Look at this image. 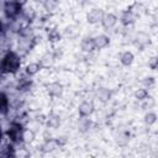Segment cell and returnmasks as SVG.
<instances>
[{
    "label": "cell",
    "instance_id": "obj_14",
    "mask_svg": "<svg viewBox=\"0 0 158 158\" xmlns=\"http://www.w3.org/2000/svg\"><path fill=\"white\" fill-rule=\"evenodd\" d=\"M96 95H98V99H99L100 101L105 102V101H107V100L110 99L111 93H110L109 89H106V88H101V89L98 90V94H96Z\"/></svg>",
    "mask_w": 158,
    "mask_h": 158
},
{
    "label": "cell",
    "instance_id": "obj_24",
    "mask_svg": "<svg viewBox=\"0 0 158 158\" xmlns=\"http://www.w3.org/2000/svg\"><path fill=\"white\" fill-rule=\"evenodd\" d=\"M0 33H1V23H0Z\"/></svg>",
    "mask_w": 158,
    "mask_h": 158
},
{
    "label": "cell",
    "instance_id": "obj_19",
    "mask_svg": "<svg viewBox=\"0 0 158 158\" xmlns=\"http://www.w3.org/2000/svg\"><path fill=\"white\" fill-rule=\"evenodd\" d=\"M89 127H90V121H89L86 117H81V120H80V125H79V128H80L81 131H86Z\"/></svg>",
    "mask_w": 158,
    "mask_h": 158
},
{
    "label": "cell",
    "instance_id": "obj_15",
    "mask_svg": "<svg viewBox=\"0 0 158 158\" xmlns=\"http://www.w3.org/2000/svg\"><path fill=\"white\" fill-rule=\"evenodd\" d=\"M48 126L51 127V128H57L59 125H60V117L58 116V115H51L49 117H48Z\"/></svg>",
    "mask_w": 158,
    "mask_h": 158
},
{
    "label": "cell",
    "instance_id": "obj_21",
    "mask_svg": "<svg viewBox=\"0 0 158 158\" xmlns=\"http://www.w3.org/2000/svg\"><path fill=\"white\" fill-rule=\"evenodd\" d=\"M122 138H123V136H122V133H120V138L117 137V139H116V141H117V142L120 143V141H121ZM127 141H128V136H125V142H121V144H125V143H126Z\"/></svg>",
    "mask_w": 158,
    "mask_h": 158
},
{
    "label": "cell",
    "instance_id": "obj_13",
    "mask_svg": "<svg viewBox=\"0 0 158 158\" xmlns=\"http://www.w3.org/2000/svg\"><path fill=\"white\" fill-rule=\"evenodd\" d=\"M25 70H26V74L35 75V74H37L41 70V64L37 63V62H32V63H30V64L26 65V69Z\"/></svg>",
    "mask_w": 158,
    "mask_h": 158
},
{
    "label": "cell",
    "instance_id": "obj_12",
    "mask_svg": "<svg viewBox=\"0 0 158 158\" xmlns=\"http://www.w3.org/2000/svg\"><path fill=\"white\" fill-rule=\"evenodd\" d=\"M81 49L86 53H91L95 49V44H94V38L91 37H85L81 41Z\"/></svg>",
    "mask_w": 158,
    "mask_h": 158
},
{
    "label": "cell",
    "instance_id": "obj_8",
    "mask_svg": "<svg viewBox=\"0 0 158 158\" xmlns=\"http://www.w3.org/2000/svg\"><path fill=\"white\" fill-rule=\"evenodd\" d=\"M47 91L51 96H59L63 91V86L58 81H53V83H49L47 85Z\"/></svg>",
    "mask_w": 158,
    "mask_h": 158
},
{
    "label": "cell",
    "instance_id": "obj_2",
    "mask_svg": "<svg viewBox=\"0 0 158 158\" xmlns=\"http://www.w3.org/2000/svg\"><path fill=\"white\" fill-rule=\"evenodd\" d=\"M21 5L17 1H7L5 4V14L7 17H15L19 15Z\"/></svg>",
    "mask_w": 158,
    "mask_h": 158
},
{
    "label": "cell",
    "instance_id": "obj_17",
    "mask_svg": "<svg viewBox=\"0 0 158 158\" xmlns=\"http://www.w3.org/2000/svg\"><path fill=\"white\" fill-rule=\"evenodd\" d=\"M7 109V98L5 94L0 93V112H5Z\"/></svg>",
    "mask_w": 158,
    "mask_h": 158
},
{
    "label": "cell",
    "instance_id": "obj_20",
    "mask_svg": "<svg viewBox=\"0 0 158 158\" xmlns=\"http://www.w3.org/2000/svg\"><path fill=\"white\" fill-rule=\"evenodd\" d=\"M48 37L51 38V41H58V40H59V33H58L57 31H52V32L48 35Z\"/></svg>",
    "mask_w": 158,
    "mask_h": 158
},
{
    "label": "cell",
    "instance_id": "obj_18",
    "mask_svg": "<svg viewBox=\"0 0 158 158\" xmlns=\"http://www.w3.org/2000/svg\"><path fill=\"white\" fill-rule=\"evenodd\" d=\"M147 96H148V93H147L146 89H138V90L136 91V98H137L138 100H146Z\"/></svg>",
    "mask_w": 158,
    "mask_h": 158
},
{
    "label": "cell",
    "instance_id": "obj_3",
    "mask_svg": "<svg viewBox=\"0 0 158 158\" xmlns=\"http://www.w3.org/2000/svg\"><path fill=\"white\" fill-rule=\"evenodd\" d=\"M9 137L11 138L12 142H19L22 137H23V133H22V128L19 123H12L11 127L9 128V132H7Z\"/></svg>",
    "mask_w": 158,
    "mask_h": 158
},
{
    "label": "cell",
    "instance_id": "obj_23",
    "mask_svg": "<svg viewBox=\"0 0 158 158\" xmlns=\"http://www.w3.org/2000/svg\"><path fill=\"white\" fill-rule=\"evenodd\" d=\"M0 141H1V127H0Z\"/></svg>",
    "mask_w": 158,
    "mask_h": 158
},
{
    "label": "cell",
    "instance_id": "obj_6",
    "mask_svg": "<svg viewBox=\"0 0 158 158\" xmlns=\"http://www.w3.org/2000/svg\"><path fill=\"white\" fill-rule=\"evenodd\" d=\"M94 44L95 49H104L110 44V37L106 35H99L94 37Z\"/></svg>",
    "mask_w": 158,
    "mask_h": 158
},
{
    "label": "cell",
    "instance_id": "obj_22",
    "mask_svg": "<svg viewBox=\"0 0 158 158\" xmlns=\"http://www.w3.org/2000/svg\"><path fill=\"white\" fill-rule=\"evenodd\" d=\"M156 62H157V59H156V58H152V62L149 63V67H151L153 70L156 69Z\"/></svg>",
    "mask_w": 158,
    "mask_h": 158
},
{
    "label": "cell",
    "instance_id": "obj_16",
    "mask_svg": "<svg viewBox=\"0 0 158 158\" xmlns=\"http://www.w3.org/2000/svg\"><path fill=\"white\" fill-rule=\"evenodd\" d=\"M156 121H157V115H156V112H154V111H148V112L146 114V116H144V122H146L147 125H153V123H156Z\"/></svg>",
    "mask_w": 158,
    "mask_h": 158
},
{
    "label": "cell",
    "instance_id": "obj_1",
    "mask_svg": "<svg viewBox=\"0 0 158 158\" xmlns=\"http://www.w3.org/2000/svg\"><path fill=\"white\" fill-rule=\"evenodd\" d=\"M19 67H20V59L15 53L10 52L2 58V62H1L2 72L12 73V72H16L19 69Z\"/></svg>",
    "mask_w": 158,
    "mask_h": 158
},
{
    "label": "cell",
    "instance_id": "obj_5",
    "mask_svg": "<svg viewBox=\"0 0 158 158\" xmlns=\"http://www.w3.org/2000/svg\"><path fill=\"white\" fill-rule=\"evenodd\" d=\"M78 112L80 117H89L94 112V104L91 101H83L78 107Z\"/></svg>",
    "mask_w": 158,
    "mask_h": 158
},
{
    "label": "cell",
    "instance_id": "obj_7",
    "mask_svg": "<svg viewBox=\"0 0 158 158\" xmlns=\"http://www.w3.org/2000/svg\"><path fill=\"white\" fill-rule=\"evenodd\" d=\"M116 22H117V17L114 15V14H111V12H109V14H104V16H102V20H101V25L105 27V28H112L115 25H116Z\"/></svg>",
    "mask_w": 158,
    "mask_h": 158
},
{
    "label": "cell",
    "instance_id": "obj_10",
    "mask_svg": "<svg viewBox=\"0 0 158 158\" xmlns=\"http://www.w3.org/2000/svg\"><path fill=\"white\" fill-rule=\"evenodd\" d=\"M149 42V36L144 32H139L135 38V44L138 48H144Z\"/></svg>",
    "mask_w": 158,
    "mask_h": 158
},
{
    "label": "cell",
    "instance_id": "obj_9",
    "mask_svg": "<svg viewBox=\"0 0 158 158\" xmlns=\"http://www.w3.org/2000/svg\"><path fill=\"white\" fill-rule=\"evenodd\" d=\"M120 20H121V23L123 26H130V25H132L136 21V15L131 10H127V11H125L121 15V19Z\"/></svg>",
    "mask_w": 158,
    "mask_h": 158
},
{
    "label": "cell",
    "instance_id": "obj_4",
    "mask_svg": "<svg viewBox=\"0 0 158 158\" xmlns=\"http://www.w3.org/2000/svg\"><path fill=\"white\" fill-rule=\"evenodd\" d=\"M102 16H104V11L101 9H93L88 15H86V21L91 25H95V23H99L101 22L102 20Z\"/></svg>",
    "mask_w": 158,
    "mask_h": 158
},
{
    "label": "cell",
    "instance_id": "obj_11",
    "mask_svg": "<svg viewBox=\"0 0 158 158\" xmlns=\"http://www.w3.org/2000/svg\"><path fill=\"white\" fill-rule=\"evenodd\" d=\"M133 59H135V56H133V53L130 52V51H125V52H122V53L120 54V62H121V64L125 65V67L131 65V64L133 63Z\"/></svg>",
    "mask_w": 158,
    "mask_h": 158
}]
</instances>
